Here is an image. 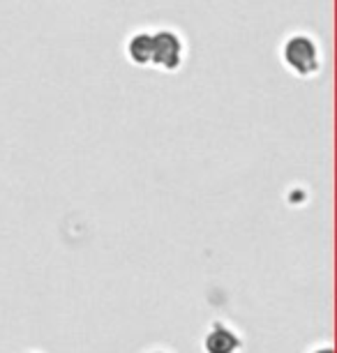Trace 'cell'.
<instances>
[{
    "label": "cell",
    "mask_w": 337,
    "mask_h": 353,
    "mask_svg": "<svg viewBox=\"0 0 337 353\" xmlns=\"http://www.w3.org/2000/svg\"><path fill=\"white\" fill-rule=\"evenodd\" d=\"M238 337L231 330L215 325L213 332L206 337V351L208 353H234L238 349Z\"/></svg>",
    "instance_id": "1"
},
{
    "label": "cell",
    "mask_w": 337,
    "mask_h": 353,
    "mask_svg": "<svg viewBox=\"0 0 337 353\" xmlns=\"http://www.w3.org/2000/svg\"><path fill=\"white\" fill-rule=\"evenodd\" d=\"M316 353H330V351H316Z\"/></svg>",
    "instance_id": "2"
}]
</instances>
